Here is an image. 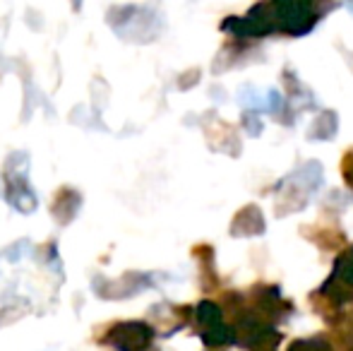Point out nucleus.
Returning a JSON list of instances; mask_svg holds the SVG:
<instances>
[{"label": "nucleus", "mask_w": 353, "mask_h": 351, "mask_svg": "<svg viewBox=\"0 0 353 351\" xmlns=\"http://www.w3.org/2000/svg\"><path fill=\"white\" fill-rule=\"evenodd\" d=\"M144 325H123L113 332V339L123 351L140 349V344L147 342V332H144Z\"/></svg>", "instance_id": "f257e3e1"}]
</instances>
